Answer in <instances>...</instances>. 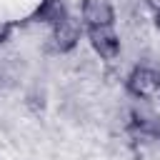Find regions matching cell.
<instances>
[{"label":"cell","mask_w":160,"mask_h":160,"mask_svg":"<svg viewBox=\"0 0 160 160\" xmlns=\"http://www.w3.org/2000/svg\"><path fill=\"white\" fill-rule=\"evenodd\" d=\"M125 88L132 98H152L158 90H160V72L155 68H148V65H138L132 68V72L128 75L125 80Z\"/></svg>","instance_id":"1"},{"label":"cell","mask_w":160,"mask_h":160,"mask_svg":"<svg viewBox=\"0 0 160 160\" xmlns=\"http://www.w3.org/2000/svg\"><path fill=\"white\" fill-rule=\"evenodd\" d=\"M85 35L92 45V50L102 58V60H115L120 55V38L115 32L112 25H102V28H85Z\"/></svg>","instance_id":"2"},{"label":"cell","mask_w":160,"mask_h":160,"mask_svg":"<svg viewBox=\"0 0 160 160\" xmlns=\"http://www.w3.org/2000/svg\"><path fill=\"white\" fill-rule=\"evenodd\" d=\"M82 28H102L115 22V10L108 0H82L80 2Z\"/></svg>","instance_id":"3"},{"label":"cell","mask_w":160,"mask_h":160,"mask_svg":"<svg viewBox=\"0 0 160 160\" xmlns=\"http://www.w3.org/2000/svg\"><path fill=\"white\" fill-rule=\"evenodd\" d=\"M80 35H82V25L68 15L62 22H58V25L52 28L50 45H52V50H55V52H70V50L78 45Z\"/></svg>","instance_id":"4"},{"label":"cell","mask_w":160,"mask_h":160,"mask_svg":"<svg viewBox=\"0 0 160 160\" xmlns=\"http://www.w3.org/2000/svg\"><path fill=\"white\" fill-rule=\"evenodd\" d=\"M65 18H68V10H65V5H62L60 0H42L40 8H38V12H35V20H42V22H48L50 28H55V25L62 22Z\"/></svg>","instance_id":"5"},{"label":"cell","mask_w":160,"mask_h":160,"mask_svg":"<svg viewBox=\"0 0 160 160\" xmlns=\"http://www.w3.org/2000/svg\"><path fill=\"white\" fill-rule=\"evenodd\" d=\"M12 30H15V22H10V20H0V45L10 40Z\"/></svg>","instance_id":"6"},{"label":"cell","mask_w":160,"mask_h":160,"mask_svg":"<svg viewBox=\"0 0 160 160\" xmlns=\"http://www.w3.org/2000/svg\"><path fill=\"white\" fill-rule=\"evenodd\" d=\"M148 5H150V8H152V10H155V12H158V10H160V0H148Z\"/></svg>","instance_id":"7"},{"label":"cell","mask_w":160,"mask_h":160,"mask_svg":"<svg viewBox=\"0 0 160 160\" xmlns=\"http://www.w3.org/2000/svg\"><path fill=\"white\" fill-rule=\"evenodd\" d=\"M155 28H158V30H160V10H158V12H155Z\"/></svg>","instance_id":"8"}]
</instances>
